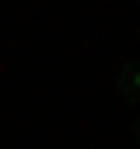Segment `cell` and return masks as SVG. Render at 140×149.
<instances>
[{"label":"cell","instance_id":"cell-1","mask_svg":"<svg viewBox=\"0 0 140 149\" xmlns=\"http://www.w3.org/2000/svg\"><path fill=\"white\" fill-rule=\"evenodd\" d=\"M112 88H117V98L121 102H131V107H140V65H121L117 70V79H112Z\"/></svg>","mask_w":140,"mask_h":149},{"label":"cell","instance_id":"cell-2","mask_svg":"<svg viewBox=\"0 0 140 149\" xmlns=\"http://www.w3.org/2000/svg\"><path fill=\"white\" fill-rule=\"evenodd\" d=\"M131 135H135V144H140V112L131 116Z\"/></svg>","mask_w":140,"mask_h":149}]
</instances>
